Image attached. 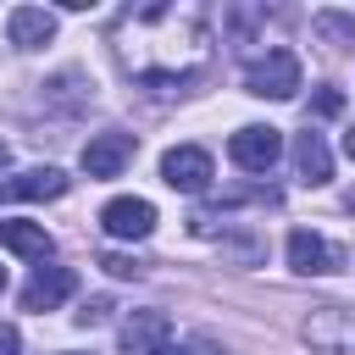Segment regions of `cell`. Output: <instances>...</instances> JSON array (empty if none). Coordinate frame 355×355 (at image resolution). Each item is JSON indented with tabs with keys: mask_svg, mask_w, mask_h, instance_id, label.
Here are the masks:
<instances>
[{
	"mask_svg": "<svg viewBox=\"0 0 355 355\" xmlns=\"http://www.w3.org/2000/svg\"><path fill=\"white\" fill-rule=\"evenodd\" d=\"M166 338H172L166 311H133V316L122 322V349H128V355H150V349H161Z\"/></svg>",
	"mask_w": 355,
	"mask_h": 355,
	"instance_id": "cell-12",
	"label": "cell"
},
{
	"mask_svg": "<svg viewBox=\"0 0 355 355\" xmlns=\"http://www.w3.org/2000/svg\"><path fill=\"white\" fill-rule=\"evenodd\" d=\"M300 338L322 355H355V311L344 305H316L305 322H300Z\"/></svg>",
	"mask_w": 355,
	"mask_h": 355,
	"instance_id": "cell-3",
	"label": "cell"
},
{
	"mask_svg": "<svg viewBox=\"0 0 355 355\" xmlns=\"http://www.w3.org/2000/svg\"><path fill=\"white\" fill-rule=\"evenodd\" d=\"M0 294H6V266H0Z\"/></svg>",
	"mask_w": 355,
	"mask_h": 355,
	"instance_id": "cell-22",
	"label": "cell"
},
{
	"mask_svg": "<svg viewBox=\"0 0 355 355\" xmlns=\"http://www.w3.org/2000/svg\"><path fill=\"white\" fill-rule=\"evenodd\" d=\"M0 244L17 250V255H28V261H50V250H55L39 222H0Z\"/></svg>",
	"mask_w": 355,
	"mask_h": 355,
	"instance_id": "cell-14",
	"label": "cell"
},
{
	"mask_svg": "<svg viewBox=\"0 0 355 355\" xmlns=\"http://www.w3.org/2000/svg\"><path fill=\"white\" fill-rule=\"evenodd\" d=\"M311 111H316V116H338V111H344V94H338V89H322V94L311 100Z\"/></svg>",
	"mask_w": 355,
	"mask_h": 355,
	"instance_id": "cell-18",
	"label": "cell"
},
{
	"mask_svg": "<svg viewBox=\"0 0 355 355\" xmlns=\"http://www.w3.org/2000/svg\"><path fill=\"white\" fill-rule=\"evenodd\" d=\"M150 355H205V344H172V338H166V344L150 349Z\"/></svg>",
	"mask_w": 355,
	"mask_h": 355,
	"instance_id": "cell-20",
	"label": "cell"
},
{
	"mask_svg": "<svg viewBox=\"0 0 355 355\" xmlns=\"http://www.w3.org/2000/svg\"><path fill=\"white\" fill-rule=\"evenodd\" d=\"M161 178H166V189H178V194H200V189L211 183V155H205L200 144H178V150L161 155Z\"/></svg>",
	"mask_w": 355,
	"mask_h": 355,
	"instance_id": "cell-5",
	"label": "cell"
},
{
	"mask_svg": "<svg viewBox=\"0 0 355 355\" xmlns=\"http://www.w3.org/2000/svg\"><path fill=\"white\" fill-rule=\"evenodd\" d=\"M61 194H67V172L61 166H28V172L0 183V200H61Z\"/></svg>",
	"mask_w": 355,
	"mask_h": 355,
	"instance_id": "cell-10",
	"label": "cell"
},
{
	"mask_svg": "<svg viewBox=\"0 0 355 355\" xmlns=\"http://www.w3.org/2000/svg\"><path fill=\"white\" fill-rule=\"evenodd\" d=\"M100 266H105L111 277H139V272H144L139 255H100Z\"/></svg>",
	"mask_w": 355,
	"mask_h": 355,
	"instance_id": "cell-16",
	"label": "cell"
},
{
	"mask_svg": "<svg viewBox=\"0 0 355 355\" xmlns=\"http://www.w3.org/2000/svg\"><path fill=\"white\" fill-rule=\"evenodd\" d=\"M288 266L305 272V277H322V272H338V266H344V250L327 244V239L311 233V227H294V233H288Z\"/></svg>",
	"mask_w": 355,
	"mask_h": 355,
	"instance_id": "cell-7",
	"label": "cell"
},
{
	"mask_svg": "<svg viewBox=\"0 0 355 355\" xmlns=\"http://www.w3.org/2000/svg\"><path fill=\"white\" fill-rule=\"evenodd\" d=\"M316 28H322L327 39H338V44H349V39H355V22H349V17H338V11H322V17H316Z\"/></svg>",
	"mask_w": 355,
	"mask_h": 355,
	"instance_id": "cell-15",
	"label": "cell"
},
{
	"mask_svg": "<svg viewBox=\"0 0 355 355\" xmlns=\"http://www.w3.org/2000/svg\"><path fill=\"white\" fill-rule=\"evenodd\" d=\"M0 166H6V144H0Z\"/></svg>",
	"mask_w": 355,
	"mask_h": 355,
	"instance_id": "cell-23",
	"label": "cell"
},
{
	"mask_svg": "<svg viewBox=\"0 0 355 355\" xmlns=\"http://www.w3.org/2000/svg\"><path fill=\"white\" fill-rule=\"evenodd\" d=\"M105 316H111V300H105V294H94V300L78 311V327H94V322H105Z\"/></svg>",
	"mask_w": 355,
	"mask_h": 355,
	"instance_id": "cell-17",
	"label": "cell"
},
{
	"mask_svg": "<svg viewBox=\"0 0 355 355\" xmlns=\"http://www.w3.org/2000/svg\"><path fill=\"white\" fill-rule=\"evenodd\" d=\"M0 355H22V333L11 322H0Z\"/></svg>",
	"mask_w": 355,
	"mask_h": 355,
	"instance_id": "cell-19",
	"label": "cell"
},
{
	"mask_svg": "<svg viewBox=\"0 0 355 355\" xmlns=\"http://www.w3.org/2000/svg\"><path fill=\"white\" fill-rule=\"evenodd\" d=\"M244 89L261 94V100H294V89H300V55L283 50V44H272L266 55H255L244 67Z\"/></svg>",
	"mask_w": 355,
	"mask_h": 355,
	"instance_id": "cell-2",
	"label": "cell"
},
{
	"mask_svg": "<svg viewBox=\"0 0 355 355\" xmlns=\"http://www.w3.org/2000/svg\"><path fill=\"white\" fill-rule=\"evenodd\" d=\"M133 161V133H94L89 144H83V172L89 178H116L122 166Z\"/></svg>",
	"mask_w": 355,
	"mask_h": 355,
	"instance_id": "cell-8",
	"label": "cell"
},
{
	"mask_svg": "<svg viewBox=\"0 0 355 355\" xmlns=\"http://www.w3.org/2000/svg\"><path fill=\"white\" fill-rule=\"evenodd\" d=\"M294 172H300L305 183H327V178H333V150L322 144V133L305 128V133L294 139Z\"/></svg>",
	"mask_w": 355,
	"mask_h": 355,
	"instance_id": "cell-13",
	"label": "cell"
},
{
	"mask_svg": "<svg viewBox=\"0 0 355 355\" xmlns=\"http://www.w3.org/2000/svg\"><path fill=\"white\" fill-rule=\"evenodd\" d=\"M100 227H105L111 239H150V227H155V205L139 200V194H116V200H105Z\"/></svg>",
	"mask_w": 355,
	"mask_h": 355,
	"instance_id": "cell-6",
	"label": "cell"
},
{
	"mask_svg": "<svg viewBox=\"0 0 355 355\" xmlns=\"http://www.w3.org/2000/svg\"><path fill=\"white\" fill-rule=\"evenodd\" d=\"M72 288H78L72 266H39V272L22 283V311H55Z\"/></svg>",
	"mask_w": 355,
	"mask_h": 355,
	"instance_id": "cell-9",
	"label": "cell"
},
{
	"mask_svg": "<svg viewBox=\"0 0 355 355\" xmlns=\"http://www.w3.org/2000/svg\"><path fill=\"white\" fill-rule=\"evenodd\" d=\"M6 33H11L17 50H39V44L55 39V11H44V6H17V11L6 17Z\"/></svg>",
	"mask_w": 355,
	"mask_h": 355,
	"instance_id": "cell-11",
	"label": "cell"
},
{
	"mask_svg": "<svg viewBox=\"0 0 355 355\" xmlns=\"http://www.w3.org/2000/svg\"><path fill=\"white\" fill-rule=\"evenodd\" d=\"M227 155H233V166H244V172H272L277 155H283V133L266 128V122H250V128H239V133L227 139Z\"/></svg>",
	"mask_w": 355,
	"mask_h": 355,
	"instance_id": "cell-4",
	"label": "cell"
},
{
	"mask_svg": "<svg viewBox=\"0 0 355 355\" xmlns=\"http://www.w3.org/2000/svg\"><path fill=\"white\" fill-rule=\"evenodd\" d=\"M349 211H355V189H349Z\"/></svg>",
	"mask_w": 355,
	"mask_h": 355,
	"instance_id": "cell-24",
	"label": "cell"
},
{
	"mask_svg": "<svg viewBox=\"0 0 355 355\" xmlns=\"http://www.w3.org/2000/svg\"><path fill=\"white\" fill-rule=\"evenodd\" d=\"M211 17L189 0H155V6H128L111 28V50L122 61V72L150 94V100H172L189 94L194 78H205L211 67Z\"/></svg>",
	"mask_w": 355,
	"mask_h": 355,
	"instance_id": "cell-1",
	"label": "cell"
},
{
	"mask_svg": "<svg viewBox=\"0 0 355 355\" xmlns=\"http://www.w3.org/2000/svg\"><path fill=\"white\" fill-rule=\"evenodd\" d=\"M344 155H349V161H355V128H349V133H344Z\"/></svg>",
	"mask_w": 355,
	"mask_h": 355,
	"instance_id": "cell-21",
	"label": "cell"
}]
</instances>
